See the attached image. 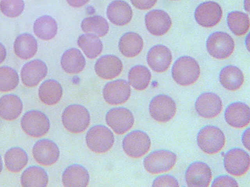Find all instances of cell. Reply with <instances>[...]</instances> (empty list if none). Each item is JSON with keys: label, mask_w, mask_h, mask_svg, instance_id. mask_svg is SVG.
Listing matches in <instances>:
<instances>
[{"label": "cell", "mask_w": 250, "mask_h": 187, "mask_svg": "<svg viewBox=\"0 0 250 187\" xmlns=\"http://www.w3.org/2000/svg\"><path fill=\"white\" fill-rule=\"evenodd\" d=\"M151 78V74L149 69L141 65L132 67L128 74L129 84L138 91L146 89L149 84Z\"/></svg>", "instance_id": "33"}, {"label": "cell", "mask_w": 250, "mask_h": 187, "mask_svg": "<svg viewBox=\"0 0 250 187\" xmlns=\"http://www.w3.org/2000/svg\"><path fill=\"white\" fill-rule=\"evenodd\" d=\"M89 181V175L83 166L73 164L64 170L62 182L64 187H86Z\"/></svg>", "instance_id": "23"}, {"label": "cell", "mask_w": 250, "mask_h": 187, "mask_svg": "<svg viewBox=\"0 0 250 187\" xmlns=\"http://www.w3.org/2000/svg\"><path fill=\"white\" fill-rule=\"evenodd\" d=\"M242 142L244 147L250 150V128H247L243 132L242 136Z\"/></svg>", "instance_id": "42"}, {"label": "cell", "mask_w": 250, "mask_h": 187, "mask_svg": "<svg viewBox=\"0 0 250 187\" xmlns=\"http://www.w3.org/2000/svg\"></svg>", "instance_id": "47"}, {"label": "cell", "mask_w": 250, "mask_h": 187, "mask_svg": "<svg viewBox=\"0 0 250 187\" xmlns=\"http://www.w3.org/2000/svg\"><path fill=\"white\" fill-rule=\"evenodd\" d=\"M27 162V154L21 148H12L5 154V165L7 169L11 172H18L21 171Z\"/></svg>", "instance_id": "34"}, {"label": "cell", "mask_w": 250, "mask_h": 187, "mask_svg": "<svg viewBox=\"0 0 250 187\" xmlns=\"http://www.w3.org/2000/svg\"><path fill=\"white\" fill-rule=\"evenodd\" d=\"M81 27L83 32L93 34L98 37L105 36L109 30V25L106 20L98 15L84 19L82 21Z\"/></svg>", "instance_id": "36"}, {"label": "cell", "mask_w": 250, "mask_h": 187, "mask_svg": "<svg viewBox=\"0 0 250 187\" xmlns=\"http://www.w3.org/2000/svg\"><path fill=\"white\" fill-rule=\"evenodd\" d=\"M200 69L197 61L189 56L178 58L173 65L171 74L174 80L179 85L189 86L199 78Z\"/></svg>", "instance_id": "1"}, {"label": "cell", "mask_w": 250, "mask_h": 187, "mask_svg": "<svg viewBox=\"0 0 250 187\" xmlns=\"http://www.w3.org/2000/svg\"><path fill=\"white\" fill-rule=\"evenodd\" d=\"M227 24L230 31L235 35H244L250 27V19L246 13L234 11L229 12L227 18Z\"/></svg>", "instance_id": "35"}, {"label": "cell", "mask_w": 250, "mask_h": 187, "mask_svg": "<svg viewBox=\"0 0 250 187\" xmlns=\"http://www.w3.org/2000/svg\"><path fill=\"white\" fill-rule=\"evenodd\" d=\"M234 41L231 37L224 32H215L208 38L206 47L209 54L217 59L229 57L234 49Z\"/></svg>", "instance_id": "6"}, {"label": "cell", "mask_w": 250, "mask_h": 187, "mask_svg": "<svg viewBox=\"0 0 250 187\" xmlns=\"http://www.w3.org/2000/svg\"><path fill=\"white\" fill-rule=\"evenodd\" d=\"M6 55V49L4 46L0 43V64L5 59Z\"/></svg>", "instance_id": "44"}, {"label": "cell", "mask_w": 250, "mask_h": 187, "mask_svg": "<svg viewBox=\"0 0 250 187\" xmlns=\"http://www.w3.org/2000/svg\"><path fill=\"white\" fill-rule=\"evenodd\" d=\"M172 54L170 50L163 45L152 47L148 52L146 60L149 67L157 73L166 71L171 64Z\"/></svg>", "instance_id": "20"}, {"label": "cell", "mask_w": 250, "mask_h": 187, "mask_svg": "<svg viewBox=\"0 0 250 187\" xmlns=\"http://www.w3.org/2000/svg\"><path fill=\"white\" fill-rule=\"evenodd\" d=\"M24 7L23 0H1L0 10L6 17L15 18L20 16Z\"/></svg>", "instance_id": "38"}, {"label": "cell", "mask_w": 250, "mask_h": 187, "mask_svg": "<svg viewBox=\"0 0 250 187\" xmlns=\"http://www.w3.org/2000/svg\"><path fill=\"white\" fill-rule=\"evenodd\" d=\"M222 14V8L218 3L208 1L201 3L196 7L194 18L200 25L210 28L220 22Z\"/></svg>", "instance_id": "12"}, {"label": "cell", "mask_w": 250, "mask_h": 187, "mask_svg": "<svg viewBox=\"0 0 250 187\" xmlns=\"http://www.w3.org/2000/svg\"><path fill=\"white\" fill-rule=\"evenodd\" d=\"M250 0H244V8L248 12H249V9H250Z\"/></svg>", "instance_id": "45"}, {"label": "cell", "mask_w": 250, "mask_h": 187, "mask_svg": "<svg viewBox=\"0 0 250 187\" xmlns=\"http://www.w3.org/2000/svg\"><path fill=\"white\" fill-rule=\"evenodd\" d=\"M130 1L135 8L145 10L153 7L157 0H130Z\"/></svg>", "instance_id": "41"}, {"label": "cell", "mask_w": 250, "mask_h": 187, "mask_svg": "<svg viewBox=\"0 0 250 187\" xmlns=\"http://www.w3.org/2000/svg\"><path fill=\"white\" fill-rule=\"evenodd\" d=\"M62 121L68 131L78 133L87 128L90 124V116L89 112L84 106L73 104L64 110L62 115Z\"/></svg>", "instance_id": "2"}, {"label": "cell", "mask_w": 250, "mask_h": 187, "mask_svg": "<svg viewBox=\"0 0 250 187\" xmlns=\"http://www.w3.org/2000/svg\"><path fill=\"white\" fill-rule=\"evenodd\" d=\"M153 187H179L177 179L173 176L168 175H162L157 177L152 183Z\"/></svg>", "instance_id": "39"}, {"label": "cell", "mask_w": 250, "mask_h": 187, "mask_svg": "<svg viewBox=\"0 0 250 187\" xmlns=\"http://www.w3.org/2000/svg\"><path fill=\"white\" fill-rule=\"evenodd\" d=\"M22 110V103L15 94L4 95L0 98V116L4 119L11 121L17 118Z\"/></svg>", "instance_id": "27"}, {"label": "cell", "mask_w": 250, "mask_h": 187, "mask_svg": "<svg viewBox=\"0 0 250 187\" xmlns=\"http://www.w3.org/2000/svg\"><path fill=\"white\" fill-rule=\"evenodd\" d=\"M85 141L88 148L91 151L102 153L107 152L112 147L114 136L108 128L98 125L93 126L88 131Z\"/></svg>", "instance_id": "5"}, {"label": "cell", "mask_w": 250, "mask_h": 187, "mask_svg": "<svg viewBox=\"0 0 250 187\" xmlns=\"http://www.w3.org/2000/svg\"><path fill=\"white\" fill-rule=\"evenodd\" d=\"M15 54L22 59L31 58L37 53V42L30 34L24 33L18 36L14 43Z\"/></svg>", "instance_id": "29"}, {"label": "cell", "mask_w": 250, "mask_h": 187, "mask_svg": "<svg viewBox=\"0 0 250 187\" xmlns=\"http://www.w3.org/2000/svg\"><path fill=\"white\" fill-rule=\"evenodd\" d=\"M195 108L201 117L212 118L221 112L223 104L218 95L213 93L206 92L197 97L195 103Z\"/></svg>", "instance_id": "14"}, {"label": "cell", "mask_w": 250, "mask_h": 187, "mask_svg": "<svg viewBox=\"0 0 250 187\" xmlns=\"http://www.w3.org/2000/svg\"><path fill=\"white\" fill-rule=\"evenodd\" d=\"M122 145L125 152L128 156L138 158L148 151L151 147V140L145 132L135 130L125 136Z\"/></svg>", "instance_id": "7"}, {"label": "cell", "mask_w": 250, "mask_h": 187, "mask_svg": "<svg viewBox=\"0 0 250 187\" xmlns=\"http://www.w3.org/2000/svg\"><path fill=\"white\" fill-rule=\"evenodd\" d=\"M23 131L33 137L44 135L50 128V122L46 115L41 111L31 110L25 112L21 119Z\"/></svg>", "instance_id": "8"}, {"label": "cell", "mask_w": 250, "mask_h": 187, "mask_svg": "<svg viewBox=\"0 0 250 187\" xmlns=\"http://www.w3.org/2000/svg\"><path fill=\"white\" fill-rule=\"evenodd\" d=\"M150 116L159 122L170 121L175 115L176 105L169 96L161 94L154 96L149 105Z\"/></svg>", "instance_id": "9"}, {"label": "cell", "mask_w": 250, "mask_h": 187, "mask_svg": "<svg viewBox=\"0 0 250 187\" xmlns=\"http://www.w3.org/2000/svg\"><path fill=\"white\" fill-rule=\"evenodd\" d=\"M225 136L217 127L207 125L203 127L197 136L200 149L206 153L213 154L219 152L225 144Z\"/></svg>", "instance_id": "3"}, {"label": "cell", "mask_w": 250, "mask_h": 187, "mask_svg": "<svg viewBox=\"0 0 250 187\" xmlns=\"http://www.w3.org/2000/svg\"><path fill=\"white\" fill-rule=\"evenodd\" d=\"M95 71L100 77L111 79L118 76L123 69V64L117 56L104 55L100 57L95 64Z\"/></svg>", "instance_id": "21"}, {"label": "cell", "mask_w": 250, "mask_h": 187, "mask_svg": "<svg viewBox=\"0 0 250 187\" xmlns=\"http://www.w3.org/2000/svg\"><path fill=\"white\" fill-rule=\"evenodd\" d=\"M144 46L142 37L135 32L124 34L119 42V49L123 55L127 57H133L139 55Z\"/></svg>", "instance_id": "26"}, {"label": "cell", "mask_w": 250, "mask_h": 187, "mask_svg": "<svg viewBox=\"0 0 250 187\" xmlns=\"http://www.w3.org/2000/svg\"><path fill=\"white\" fill-rule=\"evenodd\" d=\"M62 89L59 82L54 79L44 81L39 89V97L44 104L54 105L61 100Z\"/></svg>", "instance_id": "28"}, {"label": "cell", "mask_w": 250, "mask_h": 187, "mask_svg": "<svg viewBox=\"0 0 250 187\" xmlns=\"http://www.w3.org/2000/svg\"><path fill=\"white\" fill-rule=\"evenodd\" d=\"M105 121L116 133L122 134L132 128L134 118L129 110L124 107H117L107 112Z\"/></svg>", "instance_id": "11"}, {"label": "cell", "mask_w": 250, "mask_h": 187, "mask_svg": "<svg viewBox=\"0 0 250 187\" xmlns=\"http://www.w3.org/2000/svg\"><path fill=\"white\" fill-rule=\"evenodd\" d=\"M48 182L46 172L38 166L28 167L22 172L21 177L22 187H46Z\"/></svg>", "instance_id": "30"}, {"label": "cell", "mask_w": 250, "mask_h": 187, "mask_svg": "<svg viewBox=\"0 0 250 187\" xmlns=\"http://www.w3.org/2000/svg\"><path fill=\"white\" fill-rule=\"evenodd\" d=\"M106 15L111 23L117 26H123L131 21L133 12L131 7L126 2L115 0L107 6Z\"/></svg>", "instance_id": "22"}, {"label": "cell", "mask_w": 250, "mask_h": 187, "mask_svg": "<svg viewBox=\"0 0 250 187\" xmlns=\"http://www.w3.org/2000/svg\"><path fill=\"white\" fill-rule=\"evenodd\" d=\"M236 181L230 176L221 175L216 177L212 182L211 187H238Z\"/></svg>", "instance_id": "40"}, {"label": "cell", "mask_w": 250, "mask_h": 187, "mask_svg": "<svg viewBox=\"0 0 250 187\" xmlns=\"http://www.w3.org/2000/svg\"><path fill=\"white\" fill-rule=\"evenodd\" d=\"M145 24L148 31L152 35L163 36L170 29L172 21L168 14L164 10L154 9L145 16Z\"/></svg>", "instance_id": "17"}, {"label": "cell", "mask_w": 250, "mask_h": 187, "mask_svg": "<svg viewBox=\"0 0 250 187\" xmlns=\"http://www.w3.org/2000/svg\"><path fill=\"white\" fill-rule=\"evenodd\" d=\"M77 44L85 56L89 58L97 57L102 52L103 44L98 36L87 33L80 36Z\"/></svg>", "instance_id": "32"}, {"label": "cell", "mask_w": 250, "mask_h": 187, "mask_svg": "<svg viewBox=\"0 0 250 187\" xmlns=\"http://www.w3.org/2000/svg\"><path fill=\"white\" fill-rule=\"evenodd\" d=\"M2 161L1 156L0 155V173L2 171Z\"/></svg>", "instance_id": "46"}, {"label": "cell", "mask_w": 250, "mask_h": 187, "mask_svg": "<svg viewBox=\"0 0 250 187\" xmlns=\"http://www.w3.org/2000/svg\"><path fill=\"white\" fill-rule=\"evenodd\" d=\"M176 160V155L171 151L158 150L147 155L144 160L143 164L148 172L156 174L171 169L175 166Z\"/></svg>", "instance_id": "4"}, {"label": "cell", "mask_w": 250, "mask_h": 187, "mask_svg": "<svg viewBox=\"0 0 250 187\" xmlns=\"http://www.w3.org/2000/svg\"><path fill=\"white\" fill-rule=\"evenodd\" d=\"M19 75L16 71L8 66L0 67V92L14 90L18 85Z\"/></svg>", "instance_id": "37"}, {"label": "cell", "mask_w": 250, "mask_h": 187, "mask_svg": "<svg viewBox=\"0 0 250 187\" xmlns=\"http://www.w3.org/2000/svg\"><path fill=\"white\" fill-rule=\"evenodd\" d=\"M32 153L39 164L49 166L57 161L60 156V150L57 144L52 140L42 139L35 144Z\"/></svg>", "instance_id": "16"}, {"label": "cell", "mask_w": 250, "mask_h": 187, "mask_svg": "<svg viewBox=\"0 0 250 187\" xmlns=\"http://www.w3.org/2000/svg\"><path fill=\"white\" fill-rule=\"evenodd\" d=\"M90 0H66L68 4L76 8L81 7L86 4Z\"/></svg>", "instance_id": "43"}, {"label": "cell", "mask_w": 250, "mask_h": 187, "mask_svg": "<svg viewBox=\"0 0 250 187\" xmlns=\"http://www.w3.org/2000/svg\"><path fill=\"white\" fill-rule=\"evenodd\" d=\"M250 164L249 154L239 148L229 150L224 155V168L229 173L233 176L244 175L249 169Z\"/></svg>", "instance_id": "10"}, {"label": "cell", "mask_w": 250, "mask_h": 187, "mask_svg": "<svg viewBox=\"0 0 250 187\" xmlns=\"http://www.w3.org/2000/svg\"><path fill=\"white\" fill-rule=\"evenodd\" d=\"M35 35L41 39L48 40L53 38L58 30L56 20L49 16H43L38 18L33 25Z\"/></svg>", "instance_id": "31"}, {"label": "cell", "mask_w": 250, "mask_h": 187, "mask_svg": "<svg viewBox=\"0 0 250 187\" xmlns=\"http://www.w3.org/2000/svg\"><path fill=\"white\" fill-rule=\"evenodd\" d=\"M47 67L41 60L34 59L25 64L21 70V79L27 87L37 86L46 75Z\"/></svg>", "instance_id": "19"}, {"label": "cell", "mask_w": 250, "mask_h": 187, "mask_svg": "<svg viewBox=\"0 0 250 187\" xmlns=\"http://www.w3.org/2000/svg\"><path fill=\"white\" fill-rule=\"evenodd\" d=\"M61 64L62 69L66 73L76 74L84 68L85 60L79 50L73 48L64 52L61 58Z\"/></svg>", "instance_id": "24"}, {"label": "cell", "mask_w": 250, "mask_h": 187, "mask_svg": "<svg viewBox=\"0 0 250 187\" xmlns=\"http://www.w3.org/2000/svg\"><path fill=\"white\" fill-rule=\"evenodd\" d=\"M130 94L129 84L124 79H117L107 83L103 90L105 101L113 105L124 103L129 99Z\"/></svg>", "instance_id": "13"}, {"label": "cell", "mask_w": 250, "mask_h": 187, "mask_svg": "<svg viewBox=\"0 0 250 187\" xmlns=\"http://www.w3.org/2000/svg\"><path fill=\"white\" fill-rule=\"evenodd\" d=\"M224 116L226 122L230 126L238 129L244 128L250 123V107L241 102L231 103L227 107Z\"/></svg>", "instance_id": "18"}, {"label": "cell", "mask_w": 250, "mask_h": 187, "mask_svg": "<svg viewBox=\"0 0 250 187\" xmlns=\"http://www.w3.org/2000/svg\"><path fill=\"white\" fill-rule=\"evenodd\" d=\"M211 178L210 168L203 162L197 161L191 163L185 172V181L188 187H208Z\"/></svg>", "instance_id": "15"}, {"label": "cell", "mask_w": 250, "mask_h": 187, "mask_svg": "<svg viewBox=\"0 0 250 187\" xmlns=\"http://www.w3.org/2000/svg\"><path fill=\"white\" fill-rule=\"evenodd\" d=\"M219 81L226 89L234 91L242 86L244 76L242 71L237 67L228 65L224 67L219 74Z\"/></svg>", "instance_id": "25"}]
</instances>
